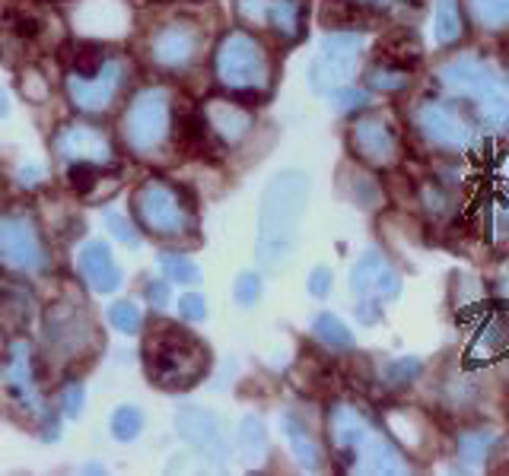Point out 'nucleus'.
Wrapping results in <instances>:
<instances>
[{"label": "nucleus", "instance_id": "f257e3e1", "mask_svg": "<svg viewBox=\"0 0 509 476\" xmlns=\"http://www.w3.org/2000/svg\"><path fill=\"white\" fill-rule=\"evenodd\" d=\"M146 375L166 390H185L207 372V349L182 327H160L144 343Z\"/></svg>", "mask_w": 509, "mask_h": 476}, {"label": "nucleus", "instance_id": "f03ea898", "mask_svg": "<svg viewBox=\"0 0 509 476\" xmlns=\"http://www.w3.org/2000/svg\"><path fill=\"white\" fill-rule=\"evenodd\" d=\"M138 217L153 235H182L188 229V194L182 188H166V185H146L134 197Z\"/></svg>", "mask_w": 509, "mask_h": 476}, {"label": "nucleus", "instance_id": "7ed1b4c3", "mask_svg": "<svg viewBox=\"0 0 509 476\" xmlns=\"http://www.w3.org/2000/svg\"><path fill=\"white\" fill-rule=\"evenodd\" d=\"M264 70L262 51L246 36H226L217 51V73L226 86L252 89Z\"/></svg>", "mask_w": 509, "mask_h": 476}, {"label": "nucleus", "instance_id": "20e7f679", "mask_svg": "<svg viewBox=\"0 0 509 476\" xmlns=\"http://www.w3.org/2000/svg\"><path fill=\"white\" fill-rule=\"evenodd\" d=\"M166 121L169 105L160 89L138 95V102L131 105V115H128V140H131L134 150H153L160 144L163 134H166Z\"/></svg>", "mask_w": 509, "mask_h": 476}, {"label": "nucleus", "instance_id": "39448f33", "mask_svg": "<svg viewBox=\"0 0 509 476\" xmlns=\"http://www.w3.org/2000/svg\"><path fill=\"white\" fill-rule=\"evenodd\" d=\"M175 426H179L182 439L188 441V445H195L204 457H211V461L226 457V441H223V432H220V423L217 416H211L207 410L185 406V410L175 416Z\"/></svg>", "mask_w": 509, "mask_h": 476}, {"label": "nucleus", "instance_id": "423d86ee", "mask_svg": "<svg viewBox=\"0 0 509 476\" xmlns=\"http://www.w3.org/2000/svg\"><path fill=\"white\" fill-rule=\"evenodd\" d=\"M0 258L7 260L10 267L29 270L38 264V238L29 219L7 217L0 223Z\"/></svg>", "mask_w": 509, "mask_h": 476}, {"label": "nucleus", "instance_id": "0eeeda50", "mask_svg": "<svg viewBox=\"0 0 509 476\" xmlns=\"http://www.w3.org/2000/svg\"><path fill=\"white\" fill-rule=\"evenodd\" d=\"M67 89H71V99L77 102L80 109L102 111L118 89V67L99 70L96 77H77V73H73L71 83H67Z\"/></svg>", "mask_w": 509, "mask_h": 476}, {"label": "nucleus", "instance_id": "6e6552de", "mask_svg": "<svg viewBox=\"0 0 509 476\" xmlns=\"http://www.w3.org/2000/svg\"><path fill=\"white\" fill-rule=\"evenodd\" d=\"M80 267H83V276H87L89 286H93L96 292H112V289L118 286V280H121L109 245H102V242H93V245L83 248Z\"/></svg>", "mask_w": 509, "mask_h": 476}, {"label": "nucleus", "instance_id": "1a4fd4ad", "mask_svg": "<svg viewBox=\"0 0 509 476\" xmlns=\"http://www.w3.org/2000/svg\"><path fill=\"white\" fill-rule=\"evenodd\" d=\"M7 384H10V394H13L16 406H22L26 413L38 410V397H36V384H32V368H29V347H26V343H20V347L13 349Z\"/></svg>", "mask_w": 509, "mask_h": 476}, {"label": "nucleus", "instance_id": "9d476101", "mask_svg": "<svg viewBox=\"0 0 509 476\" xmlns=\"http://www.w3.org/2000/svg\"><path fill=\"white\" fill-rule=\"evenodd\" d=\"M61 150L73 159V162H105L109 159V144L89 127H71L61 137Z\"/></svg>", "mask_w": 509, "mask_h": 476}, {"label": "nucleus", "instance_id": "9b49d317", "mask_svg": "<svg viewBox=\"0 0 509 476\" xmlns=\"http://www.w3.org/2000/svg\"><path fill=\"white\" fill-rule=\"evenodd\" d=\"M191 51H195V36H191L188 29H166L160 38H156V45H153V54H156V61L160 64H185V61L191 58Z\"/></svg>", "mask_w": 509, "mask_h": 476}, {"label": "nucleus", "instance_id": "f8f14e48", "mask_svg": "<svg viewBox=\"0 0 509 476\" xmlns=\"http://www.w3.org/2000/svg\"><path fill=\"white\" fill-rule=\"evenodd\" d=\"M379 61L395 70H407V67H417L421 54H417V45H407V36H392L379 45Z\"/></svg>", "mask_w": 509, "mask_h": 476}, {"label": "nucleus", "instance_id": "ddd939ff", "mask_svg": "<svg viewBox=\"0 0 509 476\" xmlns=\"http://www.w3.org/2000/svg\"><path fill=\"white\" fill-rule=\"evenodd\" d=\"M246 124H248V118L242 115L236 105H229V102H213V109H211V130H217L223 140L242 134V130H246Z\"/></svg>", "mask_w": 509, "mask_h": 476}, {"label": "nucleus", "instance_id": "4468645a", "mask_svg": "<svg viewBox=\"0 0 509 476\" xmlns=\"http://www.w3.org/2000/svg\"><path fill=\"white\" fill-rule=\"evenodd\" d=\"M105 67V54H102L99 45H80L77 54H73V73L77 77H96V73Z\"/></svg>", "mask_w": 509, "mask_h": 476}, {"label": "nucleus", "instance_id": "2eb2a0df", "mask_svg": "<svg viewBox=\"0 0 509 476\" xmlns=\"http://www.w3.org/2000/svg\"><path fill=\"white\" fill-rule=\"evenodd\" d=\"M140 429H144V416H140V410H134V406H121V410L112 416V432H115V439L131 441Z\"/></svg>", "mask_w": 509, "mask_h": 476}, {"label": "nucleus", "instance_id": "dca6fc26", "mask_svg": "<svg viewBox=\"0 0 509 476\" xmlns=\"http://www.w3.org/2000/svg\"><path fill=\"white\" fill-rule=\"evenodd\" d=\"M160 264L172 283H197V276H201L195 264L188 258H179V254H163Z\"/></svg>", "mask_w": 509, "mask_h": 476}, {"label": "nucleus", "instance_id": "f3484780", "mask_svg": "<svg viewBox=\"0 0 509 476\" xmlns=\"http://www.w3.org/2000/svg\"><path fill=\"white\" fill-rule=\"evenodd\" d=\"M109 317H112V324H115L121 333H138V331H140V324H144V317H140V311L134 308L131 302H118V305H112Z\"/></svg>", "mask_w": 509, "mask_h": 476}, {"label": "nucleus", "instance_id": "a211bd4d", "mask_svg": "<svg viewBox=\"0 0 509 476\" xmlns=\"http://www.w3.org/2000/svg\"><path fill=\"white\" fill-rule=\"evenodd\" d=\"M67 178H71V185L77 191H89L96 185V168L93 162H73L71 172H67Z\"/></svg>", "mask_w": 509, "mask_h": 476}, {"label": "nucleus", "instance_id": "6ab92c4d", "mask_svg": "<svg viewBox=\"0 0 509 476\" xmlns=\"http://www.w3.org/2000/svg\"><path fill=\"white\" fill-rule=\"evenodd\" d=\"M80 410H83V388H80V384H67L64 413H67V416H80Z\"/></svg>", "mask_w": 509, "mask_h": 476}, {"label": "nucleus", "instance_id": "aec40b11", "mask_svg": "<svg viewBox=\"0 0 509 476\" xmlns=\"http://www.w3.org/2000/svg\"><path fill=\"white\" fill-rule=\"evenodd\" d=\"M254 296H258V280H254V276H242L239 286H236V299H239L242 305H252Z\"/></svg>", "mask_w": 509, "mask_h": 476}, {"label": "nucleus", "instance_id": "412c9836", "mask_svg": "<svg viewBox=\"0 0 509 476\" xmlns=\"http://www.w3.org/2000/svg\"><path fill=\"white\" fill-rule=\"evenodd\" d=\"M182 315L188 317V321H201L207 311H204V299L201 296H185L182 299Z\"/></svg>", "mask_w": 509, "mask_h": 476}, {"label": "nucleus", "instance_id": "4be33fe9", "mask_svg": "<svg viewBox=\"0 0 509 476\" xmlns=\"http://www.w3.org/2000/svg\"><path fill=\"white\" fill-rule=\"evenodd\" d=\"M109 229L115 232L121 242H134V232H131V226L124 223V217H115V213H109Z\"/></svg>", "mask_w": 509, "mask_h": 476}, {"label": "nucleus", "instance_id": "5701e85b", "mask_svg": "<svg viewBox=\"0 0 509 476\" xmlns=\"http://www.w3.org/2000/svg\"><path fill=\"white\" fill-rule=\"evenodd\" d=\"M146 296H150V302L163 305L169 299V283H153V286L146 289Z\"/></svg>", "mask_w": 509, "mask_h": 476}, {"label": "nucleus", "instance_id": "b1692460", "mask_svg": "<svg viewBox=\"0 0 509 476\" xmlns=\"http://www.w3.org/2000/svg\"><path fill=\"white\" fill-rule=\"evenodd\" d=\"M7 111V99H4V93H0V115Z\"/></svg>", "mask_w": 509, "mask_h": 476}, {"label": "nucleus", "instance_id": "393cba45", "mask_svg": "<svg viewBox=\"0 0 509 476\" xmlns=\"http://www.w3.org/2000/svg\"><path fill=\"white\" fill-rule=\"evenodd\" d=\"M0 353H4V340H0Z\"/></svg>", "mask_w": 509, "mask_h": 476}]
</instances>
